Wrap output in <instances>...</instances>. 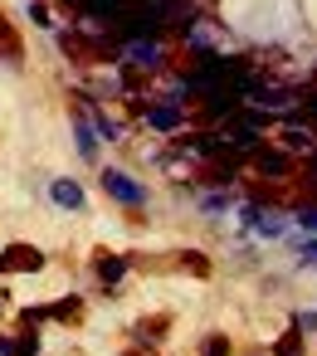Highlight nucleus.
<instances>
[{
  "label": "nucleus",
  "instance_id": "f257e3e1",
  "mask_svg": "<svg viewBox=\"0 0 317 356\" xmlns=\"http://www.w3.org/2000/svg\"><path fill=\"white\" fill-rule=\"evenodd\" d=\"M44 268V254L35 244H6L0 249V273H40Z\"/></svg>",
  "mask_w": 317,
  "mask_h": 356
},
{
  "label": "nucleus",
  "instance_id": "f03ea898",
  "mask_svg": "<svg viewBox=\"0 0 317 356\" xmlns=\"http://www.w3.org/2000/svg\"><path fill=\"white\" fill-rule=\"evenodd\" d=\"M103 186H108V195H113V200H122V205H132V210H137V205H147V191H142L132 176H122V171H103Z\"/></svg>",
  "mask_w": 317,
  "mask_h": 356
},
{
  "label": "nucleus",
  "instance_id": "7ed1b4c3",
  "mask_svg": "<svg viewBox=\"0 0 317 356\" xmlns=\"http://www.w3.org/2000/svg\"><path fill=\"white\" fill-rule=\"evenodd\" d=\"M122 59L137 64V69H156L161 64V40H127L122 44Z\"/></svg>",
  "mask_w": 317,
  "mask_h": 356
},
{
  "label": "nucleus",
  "instance_id": "20e7f679",
  "mask_svg": "<svg viewBox=\"0 0 317 356\" xmlns=\"http://www.w3.org/2000/svg\"><path fill=\"white\" fill-rule=\"evenodd\" d=\"M249 103H263V108H293V93L288 88H263V83H249L244 88Z\"/></svg>",
  "mask_w": 317,
  "mask_h": 356
},
{
  "label": "nucleus",
  "instance_id": "39448f33",
  "mask_svg": "<svg viewBox=\"0 0 317 356\" xmlns=\"http://www.w3.org/2000/svg\"><path fill=\"white\" fill-rule=\"evenodd\" d=\"M147 127H152V132H176V127H181V108H176V103H156V108L147 113Z\"/></svg>",
  "mask_w": 317,
  "mask_h": 356
},
{
  "label": "nucleus",
  "instance_id": "423d86ee",
  "mask_svg": "<svg viewBox=\"0 0 317 356\" xmlns=\"http://www.w3.org/2000/svg\"><path fill=\"white\" fill-rule=\"evenodd\" d=\"M98 278L113 288V283H122L127 278V259H117V254H98Z\"/></svg>",
  "mask_w": 317,
  "mask_h": 356
},
{
  "label": "nucleus",
  "instance_id": "0eeeda50",
  "mask_svg": "<svg viewBox=\"0 0 317 356\" xmlns=\"http://www.w3.org/2000/svg\"><path fill=\"white\" fill-rule=\"evenodd\" d=\"M49 195H54V205H64V210H79V205H83V191H79L74 181H54Z\"/></svg>",
  "mask_w": 317,
  "mask_h": 356
},
{
  "label": "nucleus",
  "instance_id": "6e6552de",
  "mask_svg": "<svg viewBox=\"0 0 317 356\" xmlns=\"http://www.w3.org/2000/svg\"><path fill=\"white\" fill-rule=\"evenodd\" d=\"M0 54L6 59H20V35H15V25L0 15Z\"/></svg>",
  "mask_w": 317,
  "mask_h": 356
},
{
  "label": "nucleus",
  "instance_id": "1a4fd4ad",
  "mask_svg": "<svg viewBox=\"0 0 317 356\" xmlns=\"http://www.w3.org/2000/svg\"><path fill=\"white\" fill-rule=\"evenodd\" d=\"M74 142H79V152H83V156H93V147H98V132H93V127L79 118V122H74Z\"/></svg>",
  "mask_w": 317,
  "mask_h": 356
},
{
  "label": "nucleus",
  "instance_id": "9d476101",
  "mask_svg": "<svg viewBox=\"0 0 317 356\" xmlns=\"http://www.w3.org/2000/svg\"><path fill=\"white\" fill-rule=\"evenodd\" d=\"M259 171H263V176H283V171H288V156H283V152H259Z\"/></svg>",
  "mask_w": 317,
  "mask_h": 356
},
{
  "label": "nucleus",
  "instance_id": "9b49d317",
  "mask_svg": "<svg viewBox=\"0 0 317 356\" xmlns=\"http://www.w3.org/2000/svg\"><path fill=\"white\" fill-rule=\"evenodd\" d=\"M79 307H83L79 298H64V302H54V307H49V317H59V322H74V317H79Z\"/></svg>",
  "mask_w": 317,
  "mask_h": 356
},
{
  "label": "nucleus",
  "instance_id": "f8f14e48",
  "mask_svg": "<svg viewBox=\"0 0 317 356\" xmlns=\"http://www.w3.org/2000/svg\"><path fill=\"white\" fill-rule=\"evenodd\" d=\"M234 98H239V93H215V98H210V118H225V113L234 108Z\"/></svg>",
  "mask_w": 317,
  "mask_h": 356
},
{
  "label": "nucleus",
  "instance_id": "ddd939ff",
  "mask_svg": "<svg viewBox=\"0 0 317 356\" xmlns=\"http://www.w3.org/2000/svg\"><path fill=\"white\" fill-rule=\"evenodd\" d=\"M302 351V332H288L283 341H278V356H298Z\"/></svg>",
  "mask_w": 317,
  "mask_h": 356
},
{
  "label": "nucleus",
  "instance_id": "4468645a",
  "mask_svg": "<svg viewBox=\"0 0 317 356\" xmlns=\"http://www.w3.org/2000/svg\"><path fill=\"white\" fill-rule=\"evenodd\" d=\"M15 351H20V356H35V351H40V341H35V332H25V337L15 341Z\"/></svg>",
  "mask_w": 317,
  "mask_h": 356
},
{
  "label": "nucleus",
  "instance_id": "2eb2a0df",
  "mask_svg": "<svg viewBox=\"0 0 317 356\" xmlns=\"http://www.w3.org/2000/svg\"><path fill=\"white\" fill-rule=\"evenodd\" d=\"M205 356H229V341H225V337H210V341H205Z\"/></svg>",
  "mask_w": 317,
  "mask_h": 356
},
{
  "label": "nucleus",
  "instance_id": "dca6fc26",
  "mask_svg": "<svg viewBox=\"0 0 317 356\" xmlns=\"http://www.w3.org/2000/svg\"><path fill=\"white\" fill-rule=\"evenodd\" d=\"M30 20H35V25H49V6H44V0H35V6H30Z\"/></svg>",
  "mask_w": 317,
  "mask_h": 356
},
{
  "label": "nucleus",
  "instance_id": "f3484780",
  "mask_svg": "<svg viewBox=\"0 0 317 356\" xmlns=\"http://www.w3.org/2000/svg\"><path fill=\"white\" fill-rule=\"evenodd\" d=\"M298 332H317V312H298Z\"/></svg>",
  "mask_w": 317,
  "mask_h": 356
},
{
  "label": "nucleus",
  "instance_id": "a211bd4d",
  "mask_svg": "<svg viewBox=\"0 0 317 356\" xmlns=\"http://www.w3.org/2000/svg\"><path fill=\"white\" fill-rule=\"evenodd\" d=\"M298 220H302V229H317V210H302Z\"/></svg>",
  "mask_w": 317,
  "mask_h": 356
},
{
  "label": "nucleus",
  "instance_id": "6ab92c4d",
  "mask_svg": "<svg viewBox=\"0 0 317 356\" xmlns=\"http://www.w3.org/2000/svg\"><path fill=\"white\" fill-rule=\"evenodd\" d=\"M302 254H307V259H312V264H317V244H302Z\"/></svg>",
  "mask_w": 317,
  "mask_h": 356
},
{
  "label": "nucleus",
  "instance_id": "aec40b11",
  "mask_svg": "<svg viewBox=\"0 0 317 356\" xmlns=\"http://www.w3.org/2000/svg\"><path fill=\"white\" fill-rule=\"evenodd\" d=\"M10 351H15V346H10V341H0V356H10Z\"/></svg>",
  "mask_w": 317,
  "mask_h": 356
},
{
  "label": "nucleus",
  "instance_id": "412c9836",
  "mask_svg": "<svg viewBox=\"0 0 317 356\" xmlns=\"http://www.w3.org/2000/svg\"><path fill=\"white\" fill-rule=\"evenodd\" d=\"M307 176H312V181H317V156H312V166H307Z\"/></svg>",
  "mask_w": 317,
  "mask_h": 356
}]
</instances>
